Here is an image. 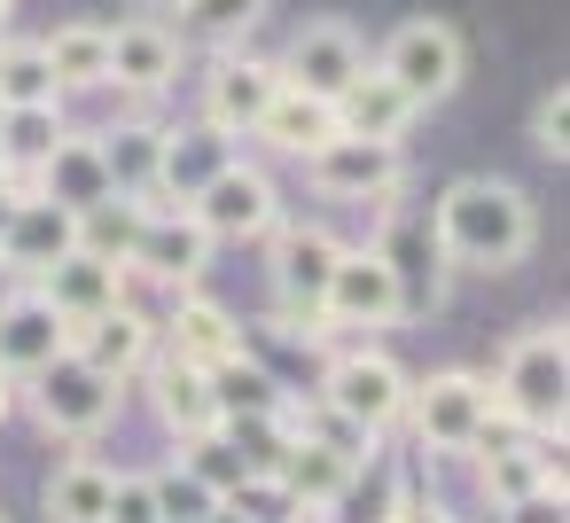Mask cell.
I'll return each instance as SVG.
<instances>
[{
	"label": "cell",
	"instance_id": "cell-1",
	"mask_svg": "<svg viewBox=\"0 0 570 523\" xmlns=\"http://www.w3.org/2000/svg\"><path fill=\"white\" fill-rule=\"evenodd\" d=\"M430 235H438V250H445L453 274H515L539 250V204L515 180L461 172L430 204Z\"/></svg>",
	"mask_w": 570,
	"mask_h": 523
},
{
	"label": "cell",
	"instance_id": "cell-2",
	"mask_svg": "<svg viewBox=\"0 0 570 523\" xmlns=\"http://www.w3.org/2000/svg\"><path fill=\"white\" fill-rule=\"evenodd\" d=\"M562 383H570V328L562 320H531L523 336L500 344L492 414H508L531 437H562Z\"/></svg>",
	"mask_w": 570,
	"mask_h": 523
},
{
	"label": "cell",
	"instance_id": "cell-3",
	"mask_svg": "<svg viewBox=\"0 0 570 523\" xmlns=\"http://www.w3.org/2000/svg\"><path fill=\"white\" fill-rule=\"evenodd\" d=\"M399 422L414 430V453H430V461H469L476 437L492 430V383L469 375V367H438V375L406 383V414H399Z\"/></svg>",
	"mask_w": 570,
	"mask_h": 523
},
{
	"label": "cell",
	"instance_id": "cell-4",
	"mask_svg": "<svg viewBox=\"0 0 570 523\" xmlns=\"http://www.w3.org/2000/svg\"><path fill=\"white\" fill-rule=\"evenodd\" d=\"M414 110H438V102H453V87L469 79V48H461V32L445 24V17H406L375 56H367Z\"/></svg>",
	"mask_w": 570,
	"mask_h": 523
},
{
	"label": "cell",
	"instance_id": "cell-5",
	"mask_svg": "<svg viewBox=\"0 0 570 523\" xmlns=\"http://www.w3.org/2000/svg\"><path fill=\"white\" fill-rule=\"evenodd\" d=\"M188 219H196L212 243H266V235L282 227V188H274L266 165L227 157V165L188 196Z\"/></svg>",
	"mask_w": 570,
	"mask_h": 523
},
{
	"label": "cell",
	"instance_id": "cell-6",
	"mask_svg": "<svg viewBox=\"0 0 570 523\" xmlns=\"http://www.w3.org/2000/svg\"><path fill=\"white\" fill-rule=\"evenodd\" d=\"M406 141H352V134H336L328 149H313L305 157V188L321 196V204H399V188H406Z\"/></svg>",
	"mask_w": 570,
	"mask_h": 523
},
{
	"label": "cell",
	"instance_id": "cell-7",
	"mask_svg": "<svg viewBox=\"0 0 570 523\" xmlns=\"http://www.w3.org/2000/svg\"><path fill=\"white\" fill-rule=\"evenodd\" d=\"M321 328L328 336H383V328H406V297L383 266L375 243H344L336 274H328V297H321Z\"/></svg>",
	"mask_w": 570,
	"mask_h": 523
},
{
	"label": "cell",
	"instance_id": "cell-8",
	"mask_svg": "<svg viewBox=\"0 0 570 523\" xmlns=\"http://www.w3.org/2000/svg\"><path fill=\"white\" fill-rule=\"evenodd\" d=\"M32 414H40V430L48 437H71V445H87V437H102L110 422H118V406H126V383H110V375H95L87 359H56V367H40L32 383Z\"/></svg>",
	"mask_w": 570,
	"mask_h": 523
},
{
	"label": "cell",
	"instance_id": "cell-9",
	"mask_svg": "<svg viewBox=\"0 0 570 523\" xmlns=\"http://www.w3.org/2000/svg\"><path fill=\"white\" fill-rule=\"evenodd\" d=\"M344 243L328 227H305V219H282L266 235V289H274V313L282 320H321V297H328V274H336Z\"/></svg>",
	"mask_w": 570,
	"mask_h": 523
},
{
	"label": "cell",
	"instance_id": "cell-10",
	"mask_svg": "<svg viewBox=\"0 0 570 523\" xmlns=\"http://www.w3.org/2000/svg\"><path fill=\"white\" fill-rule=\"evenodd\" d=\"M406 367L391 359V352H375L367 336L352 344V352H336L328 359V375H321V406H336L344 422H360V430H399V414H406Z\"/></svg>",
	"mask_w": 570,
	"mask_h": 523
},
{
	"label": "cell",
	"instance_id": "cell-11",
	"mask_svg": "<svg viewBox=\"0 0 570 523\" xmlns=\"http://www.w3.org/2000/svg\"><path fill=\"white\" fill-rule=\"evenodd\" d=\"M282 95V63H266V56H243V48H219L212 56V71H204V126H219L227 141H243V134H258V118H266V102Z\"/></svg>",
	"mask_w": 570,
	"mask_h": 523
},
{
	"label": "cell",
	"instance_id": "cell-12",
	"mask_svg": "<svg viewBox=\"0 0 570 523\" xmlns=\"http://www.w3.org/2000/svg\"><path fill=\"white\" fill-rule=\"evenodd\" d=\"M180 40H173V24L157 17V9H141V17H126V24H110V87L118 95H134V102H157V95H173L180 87Z\"/></svg>",
	"mask_w": 570,
	"mask_h": 523
},
{
	"label": "cell",
	"instance_id": "cell-13",
	"mask_svg": "<svg viewBox=\"0 0 570 523\" xmlns=\"http://www.w3.org/2000/svg\"><path fill=\"white\" fill-rule=\"evenodd\" d=\"M360 71H367V40H360L344 17H313V24H297L289 48H282V79L305 87V95H321V102H336Z\"/></svg>",
	"mask_w": 570,
	"mask_h": 523
},
{
	"label": "cell",
	"instance_id": "cell-14",
	"mask_svg": "<svg viewBox=\"0 0 570 523\" xmlns=\"http://www.w3.org/2000/svg\"><path fill=\"white\" fill-rule=\"evenodd\" d=\"M212 235L188 219V211H157V204H141V235H134V266L149 274V282H165V289H204V274H212Z\"/></svg>",
	"mask_w": 570,
	"mask_h": 523
},
{
	"label": "cell",
	"instance_id": "cell-15",
	"mask_svg": "<svg viewBox=\"0 0 570 523\" xmlns=\"http://www.w3.org/2000/svg\"><path fill=\"white\" fill-rule=\"evenodd\" d=\"M79 250V211H63L56 196H17V211H9V227H0V274H24V282H40L56 258H71Z\"/></svg>",
	"mask_w": 570,
	"mask_h": 523
},
{
	"label": "cell",
	"instance_id": "cell-16",
	"mask_svg": "<svg viewBox=\"0 0 570 523\" xmlns=\"http://www.w3.org/2000/svg\"><path fill=\"white\" fill-rule=\"evenodd\" d=\"M375 250H383V266H391V282H399V297H406V320L414 313H430V305H445V250H438V235H430V219H406V211H391L383 219V235H375Z\"/></svg>",
	"mask_w": 570,
	"mask_h": 523
},
{
	"label": "cell",
	"instance_id": "cell-17",
	"mask_svg": "<svg viewBox=\"0 0 570 523\" xmlns=\"http://www.w3.org/2000/svg\"><path fill=\"white\" fill-rule=\"evenodd\" d=\"M63 352H71V320H56V305L40 289H24V297L0 305V375H9V383H32Z\"/></svg>",
	"mask_w": 570,
	"mask_h": 523
},
{
	"label": "cell",
	"instance_id": "cell-18",
	"mask_svg": "<svg viewBox=\"0 0 570 523\" xmlns=\"http://www.w3.org/2000/svg\"><path fill=\"white\" fill-rule=\"evenodd\" d=\"M235 157V141L219 134V126H165V141H157V188H149V204L157 211H188V196L219 172Z\"/></svg>",
	"mask_w": 570,
	"mask_h": 523
},
{
	"label": "cell",
	"instance_id": "cell-19",
	"mask_svg": "<svg viewBox=\"0 0 570 523\" xmlns=\"http://www.w3.org/2000/svg\"><path fill=\"white\" fill-rule=\"evenodd\" d=\"M32 196H56L63 211H95L102 196H118L110 188V165H102V134H56L48 141V157L32 165V180H24Z\"/></svg>",
	"mask_w": 570,
	"mask_h": 523
},
{
	"label": "cell",
	"instance_id": "cell-20",
	"mask_svg": "<svg viewBox=\"0 0 570 523\" xmlns=\"http://www.w3.org/2000/svg\"><path fill=\"white\" fill-rule=\"evenodd\" d=\"M71 359H87L110 383H141V367L157 359V320H141L134 305H110V313L71 328Z\"/></svg>",
	"mask_w": 570,
	"mask_h": 523
},
{
	"label": "cell",
	"instance_id": "cell-21",
	"mask_svg": "<svg viewBox=\"0 0 570 523\" xmlns=\"http://www.w3.org/2000/svg\"><path fill=\"white\" fill-rule=\"evenodd\" d=\"M157 352H173V359H188V367H227V359H243V320L227 313V305H212L204 289H180V305H173V320H165V336H157Z\"/></svg>",
	"mask_w": 570,
	"mask_h": 523
},
{
	"label": "cell",
	"instance_id": "cell-22",
	"mask_svg": "<svg viewBox=\"0 0 570 523\" xmlns=\"http://www.w3.org/2000/svg\"><path fill=\"white\" fill-rule=\"evenodd\" d=\"M141 375H149V406H157V422H165L180 445L219 430V391H212V375H204V367H188V359L157 352Z\"/></svg>",
	"mask_w": 570,
	"mask_h": 523
},
{
	"label": "cell",
	"instance_id": "cell-23",
	"mask_svg": "<svg viewBox=\"0 0 570 523\" xmlns=\"http://www.w3.org/2000/svg\"><path fill=\"white\" fill-rule=\"evenodd\" d=\"M48 305H56V320H95V313H110V305H126V266H110V258H95V250H71V258H56L40 282H32Z\"/></svg>",
	"mask_w": 570,
	"mask_h": 523
},
{
	"label": "cell",
	"instance_id": "cell-24",
	"mask_svg": "<svg viewBox=\"0 0 570 523\" xmlns=\"http://www.w3.org/2000/svg\"><path fill=\"white\" fill-rule=\"evenodd\" d=\"M274 484L289 492V507H297V515H336V507L352 500V461H336L328 445H313V437H297V430H289V453H282Z\"/></svg>",
	"mask_w": 570,
	"mask_h": 523
},
{
	"label": "cell",
	"instance_id": "cell-25",
	"mask_svg": "<svg viewBox=\"0 0 570 523\" xmlns=\"http://www.w3.org/2000/svg\"><path fill=\"white\" fill-rule=\"evenodd\" d=\"M328 110H336V134H352V141H406V126L422 118V110H414V102H406L375 63H367V71H360Z\"/></svg>",
	"mask_w": 570,
	"mask_h": 523
},
{
	"label": "cell",
	"instance_id": "cell-26",
	"mask_svg": "<svg viewBox=\"0 0 570 523\" xmlns=\"http://www.w3.org/2000/svg\"><path fill=\"white\" fill-rule=\"evenodd\" d=\"M250 141H266L274 157H289V165H305L313 149H328L336 141V110L321 102V95H305V87H289L282 79V95L266 102V118H258V134Z\"/></svg>",
	"mask_w": 570,
	"mask_h": 523
},
{
	"label": "cell",
	"instance_id": "cell-27",
	"mask_svg": "<svg viewBox=\"0 0 570 523\" xmlns=\"http://www.w3.org/2000/svg\"><path fill=\"white\" fill-rule=\"evenodd\" d=\"M266 9L274 0H173V9H157L165 24H173V40L180 48H243L258 24H266Z\"/></svg>",
	"mask_w": 570,
	"mask_h": 523
},
{
	"label": "cell",
	"instance_id": "cell-28",
	"mask_svg": "<svg viewBox=\"0 0 570 523\" xmlns=\"http://www.w3.org/2000/svg\"><path fill=\"white\" fill-rule=\"evenodd\" d=\"M40 56H48V71H56V87H63V102H71V95H102V87H110V24H95V17L56 24V32L40 40Z\"/></svg>",
	"mask_w": 570,
	"mask_h": 523
},
{
	"label": "cell",
	"instance_id": "cell-29",
	"mask_svg": "<svg viewBox=\"0 0 570 523\" xmlns=\"http://www.w3.org/2000/svg\"><path fill=\"white\" fill-rule=\"evenodd\" d=\"M110 484H118L110 461H95V453H63V461L48 468V484H40V515H48V523H102Z\"/></svg>",
	"mask_w": 570,
	"mask_h": 523
},
{
	"label": "cell",
	"instance_id": "cell-30",
	"mask_svg": "<svg viewBox=\"0 0 570 523\" xmlns=\"http://www.w3.org/2000/svg\"><path fill=\"white\" fill-rule=\"evenodd\" d=\"M157 141H165L157 118H118V126L102 134V165H110V188H118V196L149 204V188H157Z\"/></svg>",
	"mask_w": 570,
	"mask_h": 523
},
{
	"label": "cell",
	"instance_id": "cell-31",
	"mask_svg": "<svg viewBox=\"0 0 570 523\" xmlns=\"http://www.w3.org/2000/svg\"><path fill=\"white\" fill-rule=\"evenodd\" d=\"M0 110H63V87L40 40H0Z\"/></svg>",
	"mask_w": 570,
	"mask_h": 523
},
{
	"label": "cell",
	"instance_id": "cell-32",
	"mask_svg": "<svg viewBox=\"0 0 570 523\" xmlns=\"http://www.w3.org/2000/svg\"><path fill=\"white\" fill-rule=\"evenodd\" d=\"M134 235H141V204L134 196H102L95 211H79V250H95V258H110L126 274H134Z\"/></svg>",
	"mask_w": 570,
	"mask_h": 523
},
{
	"label": "cell",
	"instance_id": "cell-33",
	"mask_svg": "<svg viewBox=\"0 0 570 523\" xmlns=\"http://www.w3.org/2000/svg\"><path fill=\"white\" fill-rule=\"evenodd\" d=\"M212 391H219V422H227V414H282V406H289V398L274 391V375L250 367V359L212 367Z\"/></svg>",
	"mask_w": 570,
	"mask_h": 523
},
{
	"label": "cell",
	"instance_id": "cell-34",
	"mask_svg": "<svg viewBox=\"0 0 570 523\" xmlns=\"http://www.w3.org/2000/svg\"><path fill=\"white\" fill-rule=\"evenodd\" d=\"M149 492H157V515H165V523H204V515L219 507V492H212L196 468H180V461H173V468H157V476H149Z\"/></svg>",
	"mask_w": 570,
	"mask_h": 523
},
{
	"label": "cell",
	"instance_id": "cell-35",
	"mask_svg": "<svg viewBox=\"0 0 570 523\" xmlns=\"http://www.w3.org/2000/svg\"><path fill=\"white\" fill-rule=\"evenodd\" d=\"M180 468H196V476H204L219 500H227L235 484H250V468H243V453H235V437H227V430H212V437H188V445H180Z\"/></svg>",
	"mask_w": 570,
	"mask_h": 523
},
{
	"label": "cell",
	"instance_id": "cell-36",
	"mask_svg": "<svg viewBox=\"0 0 570 523\" xmlns=\"http://www.w3.org/2000/svg\"><path fill=\"white\" fill-rule=\"evenodd\" d=\"M531 149H539L547 165L570 157V87H562V79H554V87L539 95V110H531Z\"/></svg>",
	"mask_w": 570,
	"mask_h": 523
},
{
	"label": "cell",
	"instance_id": "cell-37",
	"mask_svg": "<svg viewBox=\"0 0 570 523\" xmlns=\"http://www.w3.org/2000/svg\"><path fill=\"white\" fill-rule=\"evenodd\" d=\"M102 523H165V515H157V492H149V476H126V468H118Z\"/></svg>",
	"mask_w": 570,
	"mask_h": 523
},
{
	"label": "cell",
	"instance_id": "cell-38",
	"mask_svg": "<svg viewBox=\"0 0 570 523\" xmlns=\"http://www.w3.org/2000/svg\"><path fill=\"white\" fill-rule=\"evenodd\" d=\"M500 523H562V492H531V500H508Z\"/></svg>",
	"mask_w": 570,
	"mask_h": 523
},
{
	"label": "cell",
	"instance_id": "cell-39",
	"mask_svg": "<svg viewBox=\"0 0 570 523\" xmlns=\"http://www.w3.org/2000/svg\"><path fill=\"white\" fill-rule=\"evenodd\" d=\"M383 523H453V507H438V500H414V492H399Z\"/></svg>",
	"mask_w": 570,
	"mask_h": 523
},
{
	"label": "cell",
	"instance_id": "cell-40",
	"mask_svg": "<svg viewBox=\"0 0 570 523\" xmlns=\"http://www.w3.org/2000/svg\"><path fill=\"white\" fill-rule=\"evenodd\" d=\"M17 196H24V180H17L9 165H0V227H9V211H17Z\"/></svg>",
	"mask_w": 570,
	"mask_h": 523
},
{
	"label": "cell",
	"instance_id": "cell-41",
	"mask_svg": "<svg viewBox=\"0 0 570 523\" xmlns=\"http://www.w3.org/2000/svg\"><path fill=\"white\" fill-rule=\"evenodd\" d=\"M204 523H250V515H243V507H235V500H219V507H212V515H204Z\"/></svg>",
	"mask_w": 570,
	"mask_h": 523
},
{
	"label": "cell",
	"instance_id": "cell-42",
	"mask_svg": "<svg viewBox=\"0 0 570 523\" xmlns=\"http://www.w3.org/2000/svg\"><path fill=\"white\" fill-rule=\"evenodd\" d=\"M9 406H17V383H9V375H0V422H9Z\"/></svg>",
	"mask_w": 570,
	"mask_h": 523
},
{
	"label": "cell",
	"instance_id": "cell-43",
	"mask_svg": "<svg viewBox=\"0 0 570 523\" xmlns=\"http://www.w3.org/2000/svg\"><path fill=\"white\" fill-rule=\"evenodd\" d=\"M9 9H17V0H0V24H9Z\"/></svg>",
	"mask_w": 570,
	"mask_h": 523
},
{
	"label": "cell",
	"instance_id": "cell-44",
	"mask_svg": "<svg viewBox=\"0 0 570 523\" xmlns=\"http://www.w3.org/2000/svg\"><path fill=\"white\" fill-rule=\"evenodd\" d=\"M141 9H173V0H141Z\"/></svg>",
	"mask_w": 570,
	"mask_h": 523
},
{
	"label": "cell",
	"instance_id": "cell-45",
	"mask_svg": "<svg viewBox=\"0 0 570 523\" xmlns=\"http://www.w3.org/2000/svg\"><path fill=\"white\" fill-rule=\"evenodd\" d=\"M0 118H9V110H0Z\"/></svg>",
	"mask_w": 570,
	"mask_h": 523
},
{
	"label": "cell",
	"instance_id": "cell-46",
	"mask_svg": "<svg viewBox=\"0 0 570 523\" xmlns=\"http://www.w3.org/2000/svg\"><path fill=\"white\" fill-rule=\"evenodd\" d=\"M0 523H9V515H0Z\"/></svg>",
	"mask_w": 570,
	"mask_h": 523
}]
</instances>
